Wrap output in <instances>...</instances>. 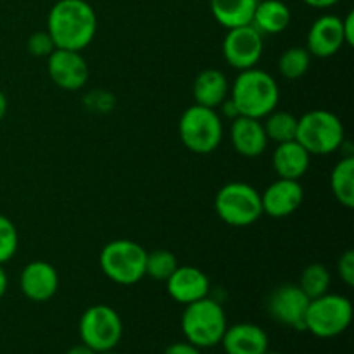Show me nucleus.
I'll return each instance as SVG.
<instances>
[{
    "label": "nucleus",
    "instance_id": "nucleus-30",
    "mask_svg": "<svg viewBox=\"0 0 354 354\" xmlns=\"http://www.w3.org/2000/svg\"><path fill=\"white\" fill-rule=\"evenodd\" d=\"M337 273L346 286L348 287L354 286V252L351 251V249H349V251H346L344 254L339 258Z\"/></svg>",
    "mask_w": 354,
    "mask_h": 354
},
{
    "label": "nucleus",
    "instance_id": "nucleus-18",
    "mask_svg": "<svg viewBox=\"0 0 354 354\" xmlns=\"http://www.w3.org/2000/svg\"><path fill=\"white\" fill-rule=\"evenodd\" d=\"M220 344L227 354H265L270 349L268 334L254 324L227 327Z\"/></svg>",
    "mask_w": 354,
    "mask_h": 354
},
{
    "label": "nucleus",
    "instance_id": "nucleus-16",
    "mask_svg": "<svg viewBox=\"0 0 354 354\" xmlns=\"http://www.w3.org/2000/svg\"><path fill=\"white\" fill-rule=\"evenodd\" d=\"M166 290L173 301L187 306L209 294V279L196 266H178L166 280Z\"/></svg>",
    "mask_w": 354,
    "mask_h": 354
},
{
    "label": "nucleus",
    "instance_id": "nucleus-32",
    "mask_svg": "<svg viewBox=\"0 0 354 354\" xmlns=\"http://www.w3.org/2000/svg\"><path fill=\"white\" fill-rule=\"evenodd\" d=\"M342 31H344V40L346 45H351L354 44V12H348V16L342 19Z\"/></svg>",
    "mask_w": 354,
    "mask_h": 354
},
{
    "label": "nucleus",
    "instance_id": "nucleus-35",
    "mask_svg": "<svg viewBox=\"0 0 354 354\" xmlns=\"http://www.w3.org/2000/svg\"><path fill=\"white\" fill-rule=\"evenodd\" d=\"M66 354H97V353L92 351V349H90L88 346H85L82 342V344L73 346V348H69L68 351H66Z\"/></svg>",
    "mask_w": 354,
    "mask_h": 354
},
{
    "label": "nucleus",
    "instance_id": "nucleus-11",
    "mask_svg": "<svg viewBox=\"0 0 354 354\" xmlns=\"http://www.w3.org/2000/svg\"><path fill=\"white\" fill-rule=\"evenodd\" d=\"M310 297L301 290L297 283H282L266 299V310L270 317L279 324L292 327L296 330H306L304 328V317H306Z\"/></svg>",
    "mask_w": 354,
    "mask_h": 354
},
{
    "label": "nucleus",
    "instance_id": "nucleus-5",
    "mask_svg": "<svg viewBox=\"0 0 354 354\" xmlns=\"http://www.w3.org/2000/svg\"><path fill=\"white\" fill-rule=\"evenodd\" d=\"M183 145L196 154H211L223 140V121L216 109L194 104L183 111L178 121Z\"/></svg>",
    "mask_w": 354,
    "mask_h": 354
},
{
    "label": "nucleus",
    "instance_id": "nucleus-19",
    "mask_svg": "<svg viewBox=\"0 0 354 354\" xmlns=\"http://www.w3.org/2000/svg\"><path fill=\"white\" fill-rule=\"evenodd\" d=\"M310 161L311 154L297 140L277 144L272 158L273 169L279 175V178L287 180H299L301 176L306 175Z\"/></svg>",
    "mask_w": 354,
    "mask_h": 354
},
{
    "label": "nucleus",
    "instance_id": "nucleus-13",
    "mask_svg": "<svg viewBox=\"0 0 354 354\" xmlns=\"http://www.w3.org/2000/svg\"><path fill=\"white\" fill-rule=\"evenodd\" d=\"M303 199L304 190L299 180L279 178L263 190V213L272 218H287L299 209Z\"/></svg>",
    "mask_w": 354,
    "mask_h": 354
},
{
    "label": "nucleus",
    "instance_id": "nucleus-37",
    "mask_svg": "<svg viewBox=\"0 0 354 354\" xmlns=\"http://www.w3.org/2000/svg\"><path fill=\"white\" fill-rule=\"evenodd\" d=\"M265 354H280V353H277V351H270V349H268V351H266Z\"/></svg>",
    "mask_w": 354,
    "mask_h": 354
},
{
    "label": "nucleus",
    "instance_id": "nucleus-21",
    "mask_svg": "<svg viewBox=\"0 0 354 354\" xmlns=\"http://www.w3.org/2000/svg\"><path fill=\"white\" fill-rule=\"evenodd\" d=\"M290 9L282 0H259L251 24L261 35H279L290 24Z\"/></svg>",
    "mask_w": 354,
    "mask_h": 354
},
{
    "label": "nucleus",
    "instance_id": "nucleus-14",
    "mask_svg": "<svg viewBox=\"0 0 354 354\" xmlns=\"http://www.w3.org/2000/svg\"><path fill=\"white\" fill-rule=\"evenodd\" d=\"M346 45L342 19L334 14L320 16L308 31L306 48L315 57H332Z\"/></svg>",
    "mask_w": 354,
    "mask_h": 354
},
{
    "label": "nucleus",
    "instance_id": "nucleus-15",
    "mask_svg": "<svg viewBox=\"0 0 354 354\" xmlns=\"http://www.w3.org/2000/svg\"><path fill=\"white\" fill-rule=\"evenodd\" d=\"M21 292L35 303H45L52 299L59 289V275L57 270L47 261L28 263L23 268L19 277Z\"/></svg>",
    "mask_w": 354,
    "mask_h": 354
},
{
    "label": "nucleus",
    "instance_id": "nucleus-17",
    "mask_svg": "<svg viewBox=\"0 0 354 354\" xmlns=\"http://www.w3.org/2000/svg\"><path fill=\"white\" fill-rule=\"evenodd\" d=\"M230 140L235 151L244 158H258L268 147V137L265 133L261 120L248 116H237L232 120Z\"/></svg>",
    "mask_w": 354,
    "mask_h": 354
},
{
    "label": "nucleus",
    "instance_id": "nucleus-38",
    "mask_svg": "<svg viewBox=\"0 0 354 354\" xmlns=\"http://www.w3.org/2000/svg\"><path fill=\"white\" fill-rule=\"evenodd\" d=\"M100 354H118V353H114V351H107V353H100Z\"/></svg>",
    "mask_w": 354,
    "mask_h": 354
},
{
    "label": "nucleus",
    "instance_id": "nucleus-27",
    "mask_svg": "<svg viewBox=\"0 0 354 354\" xmlns=\"http://www.w3.org/2000/svg\"><path fill=\"white\" fill-rule=\"evenodd\" d=\"M178 268V259L171 251L166 249H156L147 252V261H145V275L154 280H166L171 277V273Z\"/></svg>",
    "mask_w": 354,
    "mask_h": 354
},
{
    "label": "nucleus",
    "instance_id": "nucleus-23",
    "mask_svg": "<svg viewBox=\"0 0 354 354\" xmlns=\"http://www.w3.org/2000/svg\"><path fill=\"white\" fill-rule=\"evenodd\" d=\"M332 194L339 204L344 207L354 206V158L344 156L337 165L334 166L330 175Z\"/></svg>",
    "mask_w": 354,
    "mask_h": 354
},
{
    "label": "nucleus",
    "instance_id": "nucleus-2",
    "mask_svg": "<svg viewBox=\"0 0 354 354\" xmlns=\"http://www.w3.org/2000/svg\"><path fill=\"white\" fill-rule=\"evenodd\" d=\"M230 100L237 107L239 116L263 120L277 109L280 88L277 80L265 69H242L230 85Z\"/></svg>",
    "mask_w": 354,
    "mask_h": 354
},
{
    "label": "nucleus",
    "instance_id": "nucleus-20",
    "mask_svg": "<svg viewBox=\"0 0 354 354\" xmlns=\"http://www.w3.org/2000/svg\"><path fill=\"white\" fill-rule=\"evenodd\" d=\"M230 93V82L220 69H204L194 80V99L196 104L216 109Z\"/></svg>",
    "mask_w": 354,
    "mask_h": 354
},
{
    "label": "nucleus",
    "instance_id": "nucleus-31",
    "mask_svg": "<svg viewBox=\"0 0 354 354\" xmlns=\"http://www.w3.org/2000/svg\"><path fill=\"white\" fill-rule=\"evenodd\" d=\"M162 354H201V349L197 346L190 344V342H175V344L168 346Z\"/></svg>",
    "mask_w": 354,
    "mask_h": 354
},
{
    "label": "nucleus",
    "instance_id": "nucleus-28",
    "mask_svg": "<svg viewBox=\"0 0 354 354\" xmlns=\"http://www.w3.org/2000/svg\"><path fill=\"white\" fill-rule=\"evenodd\" d=\"M19 237L12 221L0 214V265L10 261L17 251Z\"/></svg>",
    "mask_w": 354,
    "mask_h": 354
},
{
    "label": "nucleus",
    "instance_id": "nucleus-9",
    "mask_svg": "<svg viewBox=\"0 0 354 354\" xmlns=\"http://www.w3.org/2000/svg\"><path fill=\"white\" fill-rule=\"evenodd\" d=\"M82 342L97 354L113 351L123 337V322L116 310L95 304L85 310L78 324Z\"/></svg>",
    "mask_w": 354,
    "mask_h": 354
},
{
    "label": "nucleus",
    "instance_id": "nucleus-7",
    "mask_svg": "<svg viewBox=\"0 0 354 354\" xmlns=\"http://www.w3.org/2000/svg\"><path fill=\"white\" fill-rule=\"evenodd\" d=\"M214 211L230 227H249L263 214L261 194L244 182H230L218 190Z\"/></svg>",
    "mask_w": 354,
    "mask_h": 354
},
{
    "label": "nucleus",
    "instance_id": "nucleus-22",
    "mask_svg": "<svg viewBox=\"0 0 354 354\" xmlns=\"http://www.w3.org/2000/svg\"><path fill=\"white\" fill-rule=\"evenodd\" d=\"M258 2L259 0H211V12L221 26L230 30L251 24Z\"/></svg>",
    "mask_w": 354,
    "mask_h": 354
},
{
    "label": "nucleus",
    "instance_id": "nucleus-36",
    "mask_svg": "<svg viewBox=\"0 0 354 354\" xmlns=\"http://www.w3.org/2000/svg\"><path fill=\"white\" fill-rule=\"evenodd\" d=\"M7 107H9V104H7V97H6V93H3L2 90H0V121H2L3 118H6V114H7Z\"/></svg>",
    "mask_w": 354,
    "mask_h": 354
},
{
    "label": "nucleus",
    "instance_id": "nucleus-1",
    "mask_svg": "<svg viewBox=\"0 0 354 354\" xmlns=\"http://www.w3.org/2000/svg\"><path fill=\"white\" fill-rule=\"evenodd\" d=\"M47 31L55 48L88 47L97 33V14L86 0H57L47 17Z\"/></svg>",
    "mask_w": 354,
    "mask_h": 354
},
{
    "label": "nucleus",
    "instance_id": "nucleus-24",
    "mask_svg": "<svg viewBox=\"0 0 354 354\" xmlns=\"http://www.w3.org/2000/svg\"><path fill=\"white\" fill-rule=\"evenodd\" d=\"M263 128H265V133L268 137V140H273L275 144L296 140L297 118L292 113L275 109L268 116H265Z\"/></svg>",
    "mask_w": 354,
    "mask_h": 354
},
{
    "label": "nucleus",
    "instance_id": "nucleus-12",
    "mask_svg": "<svg viewBox=\"0 0 354 354\" xmlns=\"http://www.w3.org/2000/svg\"><path fill=\"white\" fill-rule=\"evenodd\" d=\"M47 71L52 82L62 90H80L88 82L90 69L78 50L55 48L47 57Z\"/></svg>",
    "mask_w": 354,
    "mask_h": 354
},
{
    "label": "nucleus",
    "instance_id": "nucleus-34",
    "mask_svg": "<svg viewBox=\"0 0 354 354\" xmlns=\"http://www.w3.org/2000/svg\"><path fill=\"white\" fill-rule=\"evenodd\" d=\"M7 287H9V279H7V273L3 270V265H0V299L6 296Z\"/></svg>",
    "mask_w": 354,
    "mask_h": 354
},
{
    "label": "nucleus",
    "instance_id": "nucleus-10",
    "mask_svg": "<svg viewBox=\"0 0 354 354\" xmlns=\"http://www.w3.org/2000/svg\"><path fill=\"white\" fill-rule=\"evenodd\" d=\"M263 48H265L263 35L252 24L230 28L221 45L225 61L239 71L254 68L261 59Z\"/></svg>",
    "mask_w": 354,
    "mask_h": 354
},
{
    "label": "nucleus",
    "instance_id": "nucleus-4",
    "mask_svg": "<svg viewBox=\"0 0 354 354\" xmlns=\"http://www.w3.org/2000/svg\"><path fill=\"white\" fill-rule=\"evenodd\" d=\"M296 140L311 156H325L344 145V127L334 113L313 109L297 118Z\"/></svg>",
    "mask_w": 354,
    "mask_h": 354
},
{
    "label": "nucleus",
    "instance_id": "nucleus-6",
    "mask_svg": "<svg viewBox=\"0 0 354 354\" xmlns=\"http://www.w3.org/2000/svg\"><path fill=\"white\" fill-rule=\"evenodd\" d=\"M147 251L138 242L118 239L104 245L99 265L104 275L120 286H133L145 277Z\"/></svg>",
    "mask_w": 354,
    "mask_h": 354
},
{
    "label": "nucleus",
    "instance_id": "nucleus-33",
    "mask_svg": "<svg viewBox=\"0 0 354 354\" xmlns=\"http://www.w3.org/2000/svg\"><path fill=\"white\" fill-rule=\"evenodd\" d=\"M306 6L313 7V9H328V7L335 6L337 2H341V0H303Z\"/></svg>",
    "mask_w": 354,
    "mask_h": 354
},
{
    "label": "nucleus",
    "instance_id": "nucleus-25",
    "mask_svg": "<svg viewBox=\"0 0 354 354\" xmlns=\"http://www.w3.org/2000/svg\"><path fill=\"white\" fill-rule=\"evenodd\" d=\"M313 55L306 47H290L280 55L279 71L286 80H299L308 73Z\"/></svg>",
    "mask_w": 354,
    "mask_h": 354
},
{
    "label": "nucleus",
    "instance_id": "nucleus-3",
    "mask_svg": "<svg viewBox=\"0 0 354 354\" xmlns=\"http://www.w3.org/2000/svg\"><path fill=\"white\" fill-rule=\"evenodd\" d=\"M227 315L216 299L203 297L187 304L182 315V332L187 342L199 349L214 348L220 344L227 330Z\"/></svg>",
    "mask_w": 354,
    "mask_h": 354
},
{
    "label": "nucleus",
    "instance_id": "nucleus-26",
    "mask_svg": "<svg viewBox=\"0 0 354 354\" xmlns=\"http://www.w3.org/2000/svg\"><path fill=\"white\" fill-rule=\"evenodd\" d=\"M330 280V272L324 265H320V263H311V265H308L303 270L297 286L301 287V290L310 299H315V297H320L328 292Z\"/></svg>",
    "mask_w": 354,
    "mask_h": 354
},
{
    "label": "nucleus",
    "instance_id": "nucleus-29",
    "mask_svg": "<svg viewBox=\"0 0 354 354\" xmlns=\"http://www.w3.org/2000/svg\"><path fill=\"white\" fill-rule=\"evenodd\" d=\"M28 52L35 57H48L55 50V44L48 31H37L28 38Z\"/></svg>",
    "mask_w": 354,
    "mask_h": 354
},
{
    "label": "nucleus",
    "instance_id": "nucleus-8",
    "mask_svg": "<svg viewBox=\"0 0 354 354\" xmlns=\"http://www.w3.org/2000/svg\"><path fill=\"white\" fill-rule=\"evenodd\" d=\"M353 320L351 301L341 294H324L310 301L304 317V328L320 339L341 335Z\"/></svg>",
    "mask_w": 354,
    "mask_h": 354
}]
</instances>
